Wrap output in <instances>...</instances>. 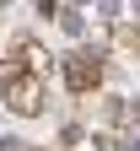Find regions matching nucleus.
Returning <instances> with one entry per match:
<instances>
[{"mask_svg": "<svg viewBox=\"0 0 140 151\" xmlns=\"http://www.w3.org/2000/svg\"><path fill=\"white\" fill-rule=\"evenodd\" d=\"M59 70H65V86L75 97H92V92L103 86V76H108V54L103 49H70Z\"/></svg>", "mask_w": 140, "mask_h": 151, "instance_id": "f257e3e1", "label": "nucleus"}, {"mask_svg": "<svg viewBox=\"0 0 140 151\" xmlns=\"http://www.w3.org/2000/svg\"><path fill=\"white\" fill-rule=\"evenodd\" d=\"M43 97H49L43 70H16V76H6V108L16 113V119H38V113H43Z\"/></svg>", "mask_w": 140, "mask_h": 151, "instance_id": "f03ea898", "label": "nucleus"}, {"mask_svg": "<svg viewBox=\"0 0 140 151\" xmlns=\"http://www.w3.org/2000/svg\"><path fill=\"white\" fill-rule=\"evenodd\" d=\"M97 119L103 124H124V119H135V113L124 108V97H97Z\"/></svg>", "mask_w": 140, "mask_h": 151, "instance_id": "7ed1b4c3", "label": "nucleus"}]
</instances>
